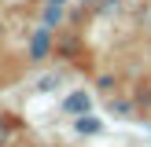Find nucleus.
<instances>
[{"instance_id": "1", "label": "nucleus", "mask_w": 151, "mask_h": 147, "mask_svg": "<svg viewBox=\"0 0 151 147\" xmlns=\"http://www.w3.org/2000/svg\"><path fill=\"white\" fill-rule=\"evenodd\" d=\"M48 48H52V33H48V26H41L33 33V41H29V55L41 59V55H48Z\"/></svg>"}, {"instance_id": "2", "label": "nucleus", "mask_w": 151, "mask_h": 147, "mask_svg": "<svg viewBox=\"0 0 151 147\" xmlns=\"http://www.w3.org/2000/svg\"><path fill=\"white\" fill-rule=\"evenodd\" d=\"M100 129H103L100 118H92V114H81V118H78V132H81V136H96Z\"/></svg>"}, {"instance_id": "3", "label": "nucleus", "mask_w": 151, "mask_h": 147, "mask_svg": "<svg viewBox=\"0 0 151 147\" xmlns=\"http://www.w3.org/2000/svg\"><path fill=\"white\" fill-rule=\"evenodd\" d=\"M63 107L70 110V114H85V110H88V96H85V92H74L70 99L63 103Z\"/></svg>"}, {"instance_id": "4", "label": "nucleus", "mask_w": 151, "mask_h": 147, "mask_svg": "<svg viewBox=\"0 0 151 147\" xmlns=\"http://www.w3.org/2000/svg\"><path fill=\"white\" fill-rule=\"evenodd\" d=\"M66 4V0H48V7H63Z\"/></svg>"}, {"instance_id": "5", "label": "nucleus", "mask_w": 151, "mask_h": 147, "mask_svg": "<svg viewBox=\"0 0 151 147\" xmlns=\"http://www.w3.org/2000/svg\"><path fill=\"white\" fill-rule=\"evenodd\" d=\"M0 143H4V129H0Z\"/></svg>"}]
</instances>
